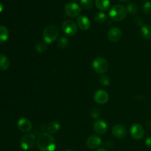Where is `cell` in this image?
Returning <instances> with one entry per match:
<instances>
[{
    "label": "cell",
    "instance_id": "21",
    "mask_svg": "<svg viewBox=\"0 0 151 151\" xmlns=\"http://www.w3.org/2000/svg\"><path fill=\"white\" fill-rule=\"evenodd\" d=\"M94 21L99 24H103L107 21V15L103 12L97 13L94 16Z\"/></svg>",
    "mask_w": 151,
    "mask_h": 151
},
{
    "label": "cell",
    "instance_id": "3",
    "mask_svg": "<svg viewBox=\"0 0 151 151\" xmlns=\"http://www.w3.org/2000/svg\"><path fill=\"white\" fill-rule=\"evenodd\" d=\"M58 29L55 25H48L46 27L43 31V39L46 44H52L56 41L58 37Z\"/></svg>",
    "mask_w": 151,
    "mask_h": 151
},
{
    "label": "cell",
    "instance_id": "34",
    "mask_svg": "<svg viewBox=\"0 0 151 151\" xmlns=\"http://www.w3.org/2000/svg\"><path fill=\"white\" fill-rule=\"evenodd\" d=\"M65 151H74V150H66Z\"/></svg>",
    "mask_w": 151,
    "mask_h": 151
},
{
    "label": "cell",
    "instance_id": "11",
    "mask_svg": "<svg viewBox=\"0 0 151 151\" xmlns=\"http://www.w3.org/2000/svg\"><path fill=\"white\" fill-rule=\"evenodd\" d=\"M93 129L99 135H103L108 131V125L105 121L98 119L93 124Z\"/></svg>",
    "mask_w": 151,
    "mask_h": 151
},
{
    "label": "cell",
    "instance_id": "32",
    "mask_svg": "<svg viewBox=\"0 0 151 151\" xmlns=\"http://www.w3.org/2000/svg\"><path fill=\"white\" fill-rule=\"evenodd\" d=\"M97 151H109V150H107L106 149H105V148H99Z\"/></svg>",
    "mask_w": 151,
    "mask_h": 151
},
{
    "label": "cell",
    "instance_id": "27",
    "mask_svg": "<svg viewBox=\"0 0 151 151\" xmlns=\"http://www.w3.org/2000/svg\"><path fill=\"white\" fill-rule=\"evenodd\" d=\"M143 11L147 14L151 13V1H146L142 7Z\"/></svg>",
    "mask_w": 151,
    "mask_h": 151
},
{
    "label": "cell",
    "instance_id": "17",
    "mask_svg": "<svg viewBox=\"0 0 151 151\" xmlns=\"http://www.w3.org/2000/svg\"><path fill=\"white\" fill-rule=\"evenodd\" d=\"M142 37L147 41L151 40V26L150 25H143L140 30Z\"/></svg>",
    "mask_w": 151,
    "mask_h": 151
},
{
    "label": "cell",
    "instance_id": "7",
    "mask_svg": "<svg viewBox=\"0 0 151 151\" xmlns=\"http://www.w3.org/2000/svg\"><path fill=\"white\" fill-rule=\"evenodd\" d=\"M65 14L71 18L78 17L81 12V7L78 4L75 2H69L65 5L64 9Z\"/></svg>",
    "mask_w": 151,
    "mask_h": 151
},
{
    "label": "cell",
    "instance_id": "13",
    "mask_svg": "<svg viewBox=\"0 0 151 151\" xmlns=\"http://www.w3.org/2000/svg\"><path fill=\"white\" fill-rule=\"evenodd\" d=\"M17 125L19 129L21 131L24 133H27L29 132V131H30L32 128V125L31 121L24 117L21 118V119H19V121H18L17 122Z\"/></svg>",
    "mask_w": 151,
    "mask_h": 151
},
{
    "label": "cell",
    "instance_id": "19",
    "mask_svg": "<svg viewBox=\"0 0 151 151\" xmlns=\"http://www.w3.org/2000/svg\"><path fill=\"white\" fill-rule=\"evenodd\" d=\"M10 66V60L4 55L0 54V71H6Z\"/></svg>",
    "mask_w": 151,
    "mask_h": 151
},
{
    "label": "cell",
    "instance_id": "8",
    "mask_svg": "<svg viewBox=\"0 0 151 151\" xmlns=\"http://www.w3.org/2000/svg\"><path fill=\"white\" fill-rule=\"evenodd\" d=\"M131 135L134 139L139 140L142 139L145 136V130L143 127L139 123H134L131 127L130 130Z\"/></svg>",
    "mask_w": 151,
    "mask_h": 151
},
{
    "label": "cell",
    "instance_id": "1",
    "mask_svg": "<svg viewBox=\"0 0 151 151\" xmlns=\"http://www.w3.org/2000/svg\"><path fill=\"white\" fill-rule=\"evenodd\" d=\"M36 145L41 151H55L56 149L55 139L49 133L41 134L37 139Z\"/></svg>",
    "mask_w": 151,
    "mask_h": 151
},
{
    "label": "cell",
    "instance_id": "2",
    "mask_svg": "<svg viewBox=\"0 0 151 151\" xmlns=\"http://www.w3.org/2000/svg\"><path fill=\"white\" fill-rule=\"evenodd\" d=\"M126 8L122 4H114L109 10V16L112 20L115 22H121L124 20L127 16Z\"/></svg>",
    "mask_w": 151,
    "mask_h": 151
},
{
    "label": "cell",
    "instance_id": "6",
    "mask_svg": "<svg viewBox=\"0 0 151 151\" xmlns=\"http://www.w3.org/2000/svg\"><path fill=\"white\" fill-rule=\"evenodd\" d=\"M62 30L68 36L72 37L76 35L78 32V25L76 24L75 22L70 19L65 20L62 23Z\"/></svg>",
    "mask_w": 151,
    "mask_h": 151
},
{
    "label": "cell",
    "instance_id": "12",
    "mask_svg": "<svg viewBox=\"0 0 151 151\" xmlns=\"http://www.w3.org/2000/svg\"><path fill=\"white\" fill-rule=\"evenodd\" d=\"M86 146L89 149L94 150V149L98 148L102 145V139L100 137L96 135H91L86 140Z\"/></svg>",
    "mask_w": 151,
    "mask_h": 151
},
{
    "label": "cell",
    "instance_id": "28",
    "mask_svg": "<svg viewBox=\"0 0 151 151\" xmlns=\"http://www.w3.org/2000/svg\"><path fill=\"white\" fill-rule=\"evenodd\" d=\"M100 115V111H99L97 108H93L91 110V116H92V118H94V119H97Z\"/></svg>",
    "mask_w": 151,
    "mask_h": 151
},
{
    "label": "cell",
    "instance_id": "18",
    "mask_svg": "<svg viewBox=\"0 0 151 151\" xmlns=\"http://www.w3.org/2000/svg\"><path fill=\"white\" fill-rule=\"evenodd\" d=\"M60 125L58 122H51L47 125V130L49 134H53L57 133L60 130Z\"/></svg>",
    "mask_w": 151,
    "mask_h": 151
},
{
    "label": "cell",
    "instance_id": "4",
    "mask_svg": "<svg viewBox=\"0 0 151 151\" xmlns=\"http://www.w3.org/2000/svg\"><path fill=\"white\" fill-rule=\"evenodd\" d=\"M109 63L104 58H96L92 62V67L94 72L100 75L106 73L109 69Z\"/></svg>",
    "mask_w": 151,
    "mask_h": 151
},
{
    "label": "cell",
    "instance_id": "9",
    "mask_svg": "<svg viewBox=\"0 0 151 151\" xmlns=\"http://www.w3.org/2000/svg\"><path fill=\"white\" fill-rule=\"evenodd\" d=\"M109 94H108L107 91H106L105 90H97V91H95V93H94V100L97 103V104H106V103L109 101Z\"/></svg>",
    "mask_w": 151,
    "mask_h": 151
},
{
    "label": "cell",
    "instance_id": "10",
    "mask_svg": "<svg viewBox=\"0 0 151 151\" xmlns=\"http://www.w3.org/2000/svg\"><path fill=\"white\" fill-rule=\"evenodd\" d=\"M112 134L115 137L119 139L125 138L127 136L128 131L125 127L124 125H121V124H115L113 127H112Z\"/></svg>",
    "mask_w": 151,
    "mask_h": 151
},
{
    "label": "cell",
    "instance_id": "33",
    "mask_svg": "<svg viewBox=\"0 0 151 151\" xmlns=\"http://www.w3.org/2000/svg\"><path fill=\"white\" fill-rule=\"evenodd\" d=\"M121 1H123V2H128V1H131V0H119Z\"/></svg>",
    "mask_w": 151,
    "mask_h": 151
},
{
    "label": "cell",
    "instance_id": "5",
    "mask_svg": "<svg viewBox=\"0 0 151 151\" xmlns=\"http://www.w3.org/2000/svg\"><path fill=\"white\" fill-rule=\"evenodd\" d=\"M36 138L33 134H27L20 139V147L23 150H29L35 146Z\"/></svg>",
    "mask_w": 151,
    "mask_h": 151
},
{
    "label": "cell",
    "instance_id": "30",
    "mask_svg": "<svg viewBox=\"0 0 151 151\" xmlns=\"http://www.w3.org/2000/svg\"><path fill=\"white\" fill-rule=\"evenodd\" d=\"M145 145L147 146L148 148L151 149V137H147V138L145 139Z\"/></svg>",
    "mask_w": 151,
    "mask_h": 151
},
{
    "label": "cell",
    "instance_id": "24",
    "mask_svg": "<svg viewBox=\"0 0 151 151\" xmlns=\"http://www.w3.org/2000/svg\"><path fill=\"white\" fill-rule=\"evenodd\" d=\"M69 44V39L66 37H61L58 41V46L60 49H65L68 47Z\"/></svg>",
    "mask_w": 151,
    "mask_h": 151
},
{
    "label": "cell",
    "instance_id": "14",
    "mask_svg": "<svg viewBox=\"0 0 151 151\" xmlns=\"http://www.w3.org/2000/svg\"><path fill=\"white\" fill-rule=\"evenodd\" d=\"M122 38V31L118 27H112L108 32V38L111 42H117Z\"/></svg>",
    "mask_w": 151,
    "mask_h": 151
},
{
    "label": "cell",
    "instance_id": "16",
    "mask_svg": "<svg viewBox=\"0 0 151 151\" xmlns=\"http://www.w3.org/2000/svg\"><path fill=\"white\" fill-rule=\"evenodd\" d=\"M110 0H95V5L101 11H106L110 7Z\"/></svg>",
    "mask_w": 151,
    "mask_h": 151
},
{
    "label": "cell",
    "instance_id": "31",
    "mask_svg": "<svg viewBox=\"0 0 151 151\" xmlns=\"http://www.w3.org/2000/svg\"><path fill=\"white\" fill-rule=\"evenodd\" d=\"M3 9H4V6H3L2 3L0 2V13L3 11Z\"/></svg>",
    "mask_w": 151,
    "mask_h": 151
},
{
    "label": "cell",
    "instance_id": "29",
    "mask_svg": "<svg viewBox=\"0 0 151 151\" xmlns=\"http://www.w3.org/2000/svg\"><path fill=\"white\" fill-rule=\"evenodd\" d=\"M134 22L136 24L139 25V26H143V19L141 16H137L134 19Z\"/></svg>",
    "mask_w": 151,
    "mask_h": 151
},
{
    "label": "cell",
    "instance_id": "23",
    "mask_svg": "<svg viewBox=\"0 0 151 151\" xmlns=\"http://www.w3.org/2000/svg\"><path fill=\"white\" fill-rule=\"evenodd\" d=\"M80 2L82 8L85 10H91L94 5L92 0H80Z\"/></svg>",
    "mask_w": 151,
    "mask_h": 151
},
{
    "label": "cell",
    "instance_id": "15",
    "mask_svg": "<svg viewBox=\"0 0 151 151\" xmlns=\"http://www.w3.org/2000/svg\"><path fill=\"white\" fill-rule=\"evenodd\" d=\"M77 25L82 30H88L91 27V22L86 16H81L77 19Z\"/></svg>",
    "mask_w": 151,
    "mask_h": 151
},
{
    "label": "cell",
    "instance_id": "22",
    "mask_svg": "<svg viewBox=\"0 0 151 151\" xmlns=\"http://www.w3.org/2000/svg\"><path fill=\"white\" fill-rule=\"evenodd\" d=\"M126 10H127V12H128L129 14L134 16V15H136L137 13H138L139 7L137 4L132 2V3H129V4H128V6H127L126 7Z\"/></svg>",
    "mask_w": 151,
    "mask_h": 151
},
{
    "label": "cell",
    "instance_id": "25",
    "mask_svg": "<svg viewBox=\"0 0 151 151\" xmlns=\"http://www.w3.org/2000/svg\"><path fill=\"white\" fill-rule=\"evenodd\" d=\"M35 50L38 52L43 53L47 50V46L46 43L44 42H38V44L35 45Z\"/></svg>",
    "mask_w": 151,
    "mask_h": 151
},
{
    "label": "cell",
    "instance_id": "35",
    "mask_svg": "<svg viewBox=\"0 0 151 151\" xmlns=\"http://www.w3.org/2000/svg\"><path fill=\"white\" fill-rule=\"evenodd\" d=\"M72 1H77V0H72Z\"/></svg>",
    "mask_w": 151,
    "mask_h": 151
},
{
    "label": "cell",
    "instance_id": "20",
    "mask_svg": "<svg viewBox=\"0 0 151 151\" xmlns=\"http://www.w3.org/2000/svg\"><path fill=\"white\" fill-rule=\"evenodd\" d=\"M9 38V31L6 27L0 26V43L7 41Z\"/></svg>",
    "mask_w": 151,
    "mask_h": 151
},
{
    "label": "cell",
    "instance_id": "26",
    "mask_svg": "<svg viewBox=\"0 0 151 151\" xmlns=\"http://www.w3.org/2000/svg\"><path fill=\"white\" fill-rule=\"evenodd\" d=\"M99 82L103 86H107L110 84V78L107 75H102L100 76V79H99Z\"/></svg>",
    "mask_w": 151,
    "mask_h": 151
}]
</instances>
